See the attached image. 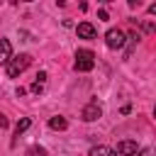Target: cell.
<instances>
[{
    "instance_id": "13",
    "label": "cell",
    "mask_w": 156,
    "mask_h": 156,
    "mask_svg": "<svg viewBox=\"0 0 156 156\" xmlns=\"http://www.w3.org/2000/svg\"><path fill=\"white\" fill-rule=\"evenodd\" d=\"M136 156H156V151H154V149H141Z\"/></svg>"
},
{
    "instance_id": "7",
    "label": "cell",
    "mask_w": 156,
    "mask_h": 156,
    "mask_svg": "<svg viewBox=\"0 0 156 156\" xmlns=\"http://www.w3.org/2000/svg\"><path fill=\"white\" fill-rule=\"evenodd\" d=\"M76 32H78V37H80V39H95V34H98V32H95V27H93L90 22H80V24L76 27Z\"/></svg>"
},
{
    "instance_id": "6",
    "label": "cell",
    "mask_w": 156,
    "mask_h": 156,
    "mask_svg": "<svg viewBox=\"0 0 156 156\" xmlns=\"http://www.w3.org/2000/svg\"><path fill=\"white\" fill-rule=\"evenodd\" d=\"M12 61V44L10 39H0V66H7Z\"/></svg>"
},
{
    "instance_id": "15",
    "label": "cell",
    "mask_w": 156,
    "mask_h": 156,
    "mask_svg": "<svg viewBox=\"0 0 156 156\" xmlns=\"http://www.w3.org/2000/svg\"><path fill=\"white\" fill-rule=\"evenodd\" d=\"M149 15H156V2H151V5H149Z\"/></svg>"
},
{
    "instance_id": "10",
    "label": "cell",
    "mask_w": 156,
    "mask_h": 156,
    "mask_svg": "<svg viewBox=\"0 0 156 156\" xmlns=\"http://www.w3.org/2000/svg\"><path fill=\"white\" fill-rule=\"evenodd\" d=\"M49 127H51L54 132H63V129L68 127V119H66V117H61V115H56V117H51V119H49Z\"/></svg>"
},
{
    "instance_id": "1",
    "label": "cell",
    "mask_w": 156,
    "mask_h": 156,
    "mask_svg": "<svg viewBox=\"0 0 156 156\" xmlns=\"http://www.w3.org/2000/svg\"><path fill=\"white\" fill-rule=\"evenodd\" d=\"M29 63H32V56L29 54H20V56H12V61L5 66V71H7L10 78H17L29 68Z\"/></svg>"
},
{
    "instance_id": "16",
    "label": "cell",
    "mask_w": 156,
    "mask_h": 156,
    "mask_svg": "<svg viewBox=\"0 0 156 156\" xmlns=\"http://www.w3.org/2000/svg\"><path fill=\"white\" fill-rule=\"evenodd\" d=\"M154 117H156V107H154Z\"/></svg>"
},
{
    "instance_id": "3",
    "label": "cell",
    "mask_w": 156,
    "mask_h": 156,
    "mask_svg": "<svg viewBox=\"0 0 156 156\" xmlns=\"http://www.w3.org/2000/svg\"><path fill=\"white\" fill-rule=\"evenodd\" d=\"M105 44L110 46V49H122L124 44H127V34L122 32V29H107V34H105Z\"/></svg>"
},
{
    "instance_id": "8",
    "label": "cell",
    "mask_w": 156,
    "mask_h": 156,
    "mask_svg": "<svg viewBox=\"0 0 156 156\" xmlns=\"http://www.w3.org/2000/svg\"><path fill=\"white\" fill-rule=\"evenodd\" d=\"M44 85H46V73H44V71H39V73H37V78H34V83H32V88H29V90H32V93H34V95H39V93H41V90H44Z\"/></svg>"
},
{
    "instance_id": "4",
    "label": "cell",
    "mask_w": 156,
    "mask_h": 156,
    "mask_svg": "<svg viewBox=\"0 0 156 156\" xmlns=\"http://www.w3.org/2000/svg\"><path fill=\"white\" fill-rule=\"evenodd\" d=\"M100 115H102V107H100V102H98V100H90V102L83 107V112H80V119H83V122H95V119H100Z\"/></svg>"
},
{
    "instance_id": "11",
    "label": "cell",
    "mask_w": 156,
    "mask_h": 156,
    "mask_svg": "<svg viewBox=\"0 0 156 156\" xmlns=\"http://www.w3.org/2000/svg\"><path fill=\"white\" fill-rule=\"evenodd\" d=\"M29 127H32V119H29V117H22V119L15 124V136H20L22 132H27Z\"/></svg>"
},
{
    "instance_id": "12",
    "label": "cell",
    "mask_w": 156,
    "mask_h": 156,
    "mask_svg": "<svg viewBox=\"0 0 156 156\" xmlns=\"http://www.w3.org/2000/svg\"><path fill=\"white\" fill-rule=\"evenodd\" d=\"M27 156H46V149L34 144V146H29V149H27Z\"/></svg>"
},
{
    "instance_id": "5",
    "label": "cell",
    "mask_w": 156,
    "mask_h": 156,
    "mask_svg": "<svg viewBox=\"0 0 156 156\" xmlns=\"http://www.w3.org/2000/svg\"><path fill=\"white\" fill-rule=\"evenodd\" d=\"M141 149H139V144L136 141H132V139H124V141H119L117 144V154H122V156H136Z\"/></svg>"
},
{
    "instance_id": "14",
    "label": "cell",
    "mask_w": 156,
    "mask_h": 156,
    "mask_svg": "<svg viewBox=\"0 0 156 156\" xmlns=\"http://www.w3.org/2000/svg\"><path fill=\"white\" fill-rule=\"evenodd\" d=\"M0 127H2V129H7V127H10V122H7V117H5V115H0Z\"/></svg>"
},
{
    "instance_id": "2",
    "label": "cell",
    "mask_w": 156,
    "mask_h": 156,
    "mask_svg": "<svg viewBox=\"0 0 156 156\" xmlns=\"http://www.w3.org/2000/svg\"><path fill=\"white\" fill-rule=\"evenodd\" d=\"M93 66H95V54H93L90 49H78V51H76L73 68L80 71V73H88V71H93Z\"/></svg>"
},
{
    "instance_id": "9",
    "label": "cell",
    "mask_w": 156,
    "mask_h": 156,
    "mask_svg": "<svg viewBox=\"0 0 156 156\" xmlns=\"http://www.w3.org/2000/svg\"><path fill=\"white\" fill-rule=\"evenodd\" d=\"M88 156H117V151H115V149H110V146L98 144V146H93V149L88 151Z\"/></svg>"
}]
</instances>
